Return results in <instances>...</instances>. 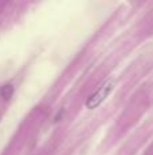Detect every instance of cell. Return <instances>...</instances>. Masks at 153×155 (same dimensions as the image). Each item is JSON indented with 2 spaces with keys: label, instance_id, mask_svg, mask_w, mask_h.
Instances as JSON below:
<instances>
[{
  "label": "cell",
  "instance_id": "1",
  "mask_svg": "<svg viewBox=\"0 0 153 155\" xmlns=\"http://www.w3.org/2000/svg\"><path fill=\"white\" fill-rule=\"evenodd\" d=\"M114 87H115V79H113V78L107 79L87 98L86 107L89 110H94V109H96L98 106H100V105L105 102V99L110 95L111 91L114 90Z\"/></svg>",
  "mask_w": 153,
  "mask_h": 155
},
{
  "label": "cell",
  "instance_id": "3",
  "mask_svg": "<svg viewBox=\"0 0 153 155\" xmlns=\"http://www.w3.org/2000/svg\"><path fill=\"white\" fill-rule=\"evenodd\" d=\"M62 114H64V109H61V110H60V112H58V114H57L56 117H54V121H60V118H61V116H62Z\"/></svg>",
  "mask_w": 153,
  "mask_h": 155
},
{
  "label": "cell",
  "instance_id": "2",
  "mask_svg": "<svg viewBox=\"0 0 153 155\" xmlns=\"http://www.w3.org/2000/svg\"><path fill=\"white\" fill-rule=\"evenodd\" d=\"M12 95H14V86L12 84L7 83V84H4L0 88V97H2L4 101H8L10 98H12Z\"/></svg>",
  "mask_w": 153,
  "mask_h": 155
}]
</instances>
